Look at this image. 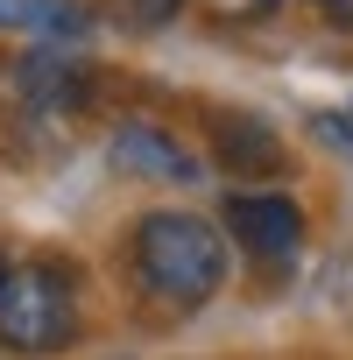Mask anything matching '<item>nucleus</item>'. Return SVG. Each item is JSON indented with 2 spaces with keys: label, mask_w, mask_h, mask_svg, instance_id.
<instances>
[{
  "label": "nucleus",
  "mask_w": 353,
  "mask_h": 360,
  "mask_svg": "<svg viewBox=\"0 0 353 360\" xmlns=\"http://www.w3.org/2000/svg\"><path fill=\"white\" fill-rule=\"evenodd\" d=\"M120 262H127V283L141 304L169 311V318H191L205 311L226 276H233V240L219 219L191 212V205H155L127 226L120 240Z\"/></svg>",
  "instance_id": "1"
},
{
  "label": "nucleus",
  "mask_w": 353,
  "mask_h": 360,
  "mask_svg": "<svg viewBox=\"0 0 353 360\" xmlns=\"http://www.w3.org/2000/svg\"><path fill=\"white\" fill-rule=\"evenodd\" d=\"M78 332H85V290L71 262L36 255L8 269V283H0V353L50 360V353H71Z\"/></svg>",
  "instance_id": "2"
},
{
  "label": "nucleus",
  "mask_w": 353,
  "mask_h": 360,
  "mask_svg": "<svg viewBox=\"0 0 353 360\" xmlns=\"http://www.w3.org/2000/svg\"><path fill=\"white\" fill-rule=\"evenodd\" d=\"M219 226H226V240H233L248 262H262V269H290V262L304 255V205H297L290 191H226Z\"/></svg>",
  "instance_id": "3"
},
{
  "label": "nucleus",
  "mask_w": 353,
  "mask_h": 360,
  "mask_svg": "<svg viewBox=\"0 0 353 360\" xmlns=\"http://www.w3.org/2000/svg\"><path fill=\"white\" fill-rule=\"evenodd\" d=\"M106 162L120 176H134V184H155V191H191L205 176V155L162 120H120L106 134Z\"/></svg>",
  "instance_id": "4"
},
{
  "label": "nucleus",
  "mask_w": 353,
  "mask_h": 360,
  "mask_svg": "<svg viewBox=\"0 0 353 360\" xmlns=\"http://www.w3.org/2000/svg\"><path fill=\"white\" fill-rule=\"evenodd\" d=\"M205 141H212V162L240 184H262V176H283L290 169V148L283 134L262 120V113H240V106H212L205 113Z\"/></svg>",
  "instance_id": "5"
},
{
  "label": "nucleus",
  "mask_w": 353,
  "mask_h": 360,
  "mask_svg": "<svg viewBox=\"0 0 353 360\" xmlns=\"http://www.w3.org/2000/svg\"><path fill=\"white\" fill-rule=\"evenodd\" d=\"M0 29H22V36H78L85 8L78 0H0Z\"/></svg>",
  "instance_id": "6"
},
{
  "label": "nucleus",
  "mask_w": 353,
  "mask_h": 360,
  "mask_svg": "<svg viewBox=\"0 0 353 360\" xmlns=\"http://www.w3.org/2000/svg\"><path fill=\"white\" fill-rule=\"evenodd\" d=\"M198 8H205L212 22H226V29H248V22H269L283 0H198Z\"/></svg>",
  "instance_id": "7"
},
{
  "label": "nucleus",
  "mask_w": 353,
  "mask_h": 360,
  "mask_svg": "<svg viewBox=\"0 0 353 360\" xmlns=\"http://www.w3.org/2000/svg\"><path fill=\"white\" fill-rule=\"evenodd\" d=\"M311 8H318V22H332V29L353 36V0H311Z\"/></svg>",
  "instance_id": "8"
},
{
  "label": "nucleus",
  "mask_w": 353,
  "mask_h": 360,
  "mask_svg": "<svg viewBox=\"0 0 353 360\" xmlns=\"http://www.w3.org/2000/svg\"><path fill=\"white\" fill-rule=\"evenodd\" d=\"M0 283H8V255H0Z\"/></svg>",
  "instance_id": "9"
}]
</instances>
